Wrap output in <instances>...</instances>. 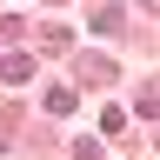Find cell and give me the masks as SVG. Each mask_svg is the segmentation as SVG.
<instances>
[{
	"label": "cell",
	"mask_w": 160,
	"mask_h": 160,
	"mask_svg": "<svg viewBox=\"0 0 160 160\" xmlns=\"http://www.w3.org/2000/svg\"><path fill=\"white\" fill-rule=\"evenodd\" d=\"M73 80H80V87H107V80H113V60L107 53H80L73 60Z\"/></svg>",
	"instance_id": "cell-1"
},
{
	"label": "cell",
	"mask_w": 160,
	"mask_h": 160,
	"mask_svg": "<svg viewBox=\"0 0 160 160\" xmlns=\"http://www.w3.org/2000/svg\"><path fill=\"white\" fill-rule=\"evenodd\" d=\"M73 107H80V87H73V80L47 87V113H73Z\"/></svg>",
	"instance_id": "cell-2"
},
{
	"label": "cell",
	"mask_w": 160,
	"mask_h": 160,
	"mask_svg": "<svg viewBox=\"0 0 160 160\" xmlns=\"http://www.w3.org/2000/svg\"><path fill=\"white\" fill-rule=\"evenodd\" d=\"M93 33L120 40V33H127V13H120V7H100V13H93Z\"/></svg>",
	"instance_id": "cell-3"
},
{
	"label": "cell",
	"mask_w": 160,
	"mask_h": 160,
	"mask_svg": "<svg viewBox=\"0 0 160 160\" xmlns=\"http://www.w3.org/2000/svg\"><path fill=\"white\" fill-rule=\"evenodd\" d=\"M0 80H33V60H27V53H7V67H0Z\"/></svg>",
	"instance_id": "cell-4"
},
{
	"label": "cell",
	"mask_w": 160,
	"mask_h": 160,
	"mask_svg": "<svg viewBox=\"0 0 160 160\" xmlns=\"http://www.w3.org/2000/svg\"><path fill=\"white\" fill-rule=\"evenodd\" d=\"M100 127H107L113 140H127V107H107V113H100Z\"/></svg>",
	"instance_id": "cell-5"
}]
</instances>
